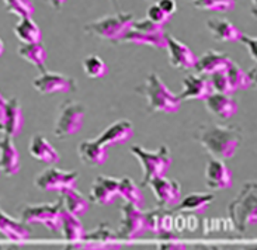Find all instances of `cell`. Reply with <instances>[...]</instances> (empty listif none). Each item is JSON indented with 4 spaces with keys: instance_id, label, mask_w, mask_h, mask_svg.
I'll return each instance as SVG.
<instances>
[{
    "instance_id": "20",
    "label": "cell",
    "mask_w": 257,
    "mask_h": 250,
    "mask_svg": "<svg viewBox=\"0 0 257 250\" xmlns=\"http://www.w3.org/2000/svg\"><path fill=\"white\" fill-rule=\"evenodd\" d=\"M167 33H146L131 27L118 44H134V45H149L153 48L165 49Z\"/></svg>"
},
{
    "instance_id": "6",
    "label": "cell",
    "mask_w": 257,
    "mask_h": 250,
    "mask_svg": "<svg viewBox=\"0 0 257 250\" xmlns=\"http://www.w3.org/2000/svg\"><path fill=\"white\" fill-rule=\"evenodd\" d=\"M86 115V107L79 101L70 100L61 105L59 114L56 118L54 135L56 138L63 139L76 135L82 130Z\"/></svg>"
},
{
    "instance_id": "19",
    "label": "cell",
    "mask_w": 257,
    "mask_h": 250,
    "mask_svg": "<svg viewBox=\"0 0 257 250\" xmlns=\"http://www.w3.org/2000/svg\"><path fill=\"white\" fill-rule=\"evenodd\" d=\"M204 101H205L207 110L221 119L232 118L237 112V103L232 98L230 94L214 91Z\"/></svg>"
},
{
    "instance_id": "39",
    "label": "cell",
    "mask_w": 257,
    "mask_h": 250,
    "mask_svg": "<svg viewBox=\"0 0 257 250\" xmlns=\"http://www.w3.org/2000/svg\"><path fill=\"white\" fill-rule=\"evenodd\" d=\"M163 211L160 209H152L145 212V226L146 232H152L153 235H159L160 233V219H162Z\"/></svg>"
},
{
    "instance_id": "11",
    "label": "cell",
    "mask_w": 257,
    "mask_h": 250,
    "mask_svg": "<svg viewBox=\"0 0 257 250\" xmlns=\"http://www.w3.org/2000/svg\"><path fill=\"white\" fill-rule=\"evenodd\" d=\"M146 187L151 188V191L153 193L160 207L173 208L181 200L180 183L166 179L165 176H159V177L152 179L146 184Z\"/></svg>"
},
{
    "instance_id": "3",
    "label": "cell",
    "mask_w": 257,
    "mask_h": 250,
    "mask_svg": "<svg viewBox=\"0 0 257 250\" xmlns=\"http://www.w3.org/2000/svg\"><path fill=\"white\" fill-rule=\"evenodd\" d=\"M146 98L148 110L151 112H166L173 114L180 110L181 100L179 96L170 91L166 84L162 82L158 73H149L146 77L145 86L137 89Z\"/></svg>"
},
{
    "instance_id": "48",
    "label": "cell",
    "mask_w": 257,
    "mask_h": 250,
    "mask_svg": "<svg viewBox=\"0 0 257 250\" xmlns=\"http://www.w3.org/2000/svg\"><path fill=\"white\" fill-rule=\"evenodd\" d=\"M111 2H114V3H115V2H117V0H111Z\"/></svg>"
},
{
    "instance_id": "13",
    "label": "cell",
    "mask_w": 257,
    "mask_h": 250,
    "mask_svg": "<svg viewBox=\"0 0 257 250\" xmlns=\"http://www.w3.org/2000/svg\"><path fill=\"white\" fill-rule=\"evenodd\" d=\"M205 184L214 191L228 190L233 186V173L222 159L212 158L208 160L205 167Z\"/></svg>"
},
{
    "instance_id": "2",
    "label": "cell",
    "mask_w": 257,
    "mask_h": 250,
    "mask_svg": "<svg viewBox=\"0 0 257 250\" xmlns=\"http://www.w3.org/2000/svg\"><path fill=\"white\" fill-rule=\"evenodd\" d=\"M230 222L239 232L257 223V184L256 181H247L236 198L228 207Z\"/></svg>"
},
{
    "instance_id": "47",
    "label": "cell",
    "mask_w": 257,
    "mask_h": 250,
    "mask_svg": "<svg viewBox=\"0 0 257 250\" xmlns=\"http://www.w3.org/2000/svg\"><path fill=\"white\" fill-rule=\"evenodd\" d=\"M3 51H5V47H3V42H2V40H0V56H2V54H3Z\"/></svg>"
},
{
    "instance_id": "38",
    "label": "cell",
    "mask_w": 257,
    "mask_h": 250,
    "mask_svg": "<svg viewBox=\"0 0 257 250\" xmlns=\"http://www.w3.org/2000/svg\"><path fill=\"white\" fill-rule=\"evenodd\" d=\"M211 76L212 77H211L209 80H211V84H212V89H214V91L223 93V94H232V89H230L229 82H228V77H226L225 70L212 73Z\"/></svg>"
},
{
    "instance_id": "30",
    "label": "cell",
    "mask_w": 257,
    "mask_h": 250,
    "mask_svg": "<svg viewBox=\"0 0 257 250\" xmlns=\"http://www.w3.org/2000/svg\"><path fill=\"white\" fill-rule=\"evenodd\" d=\"M214 200L212 194H205V193H193L187 197L181 198L180 202L176 205L177 211H190L195 214H204L211 201Z\"/></svg>"
},
{
    "instance_id": "23",
    "label": "cell",
    "mask_w": 257,
    "mask_h": 250,
    "mask_svg": "<svg viewBox=\"0 0 257 250\" xmlns=\"http://www.w3.org/2000/svg\"><path fill=\"white\" fill-rule=\"evenodd\" d=\"M0 170L7 176H14L20 172V153L9 135L0 141Z\"/></svg>"
},
{
    "instance_id": "35",
    "label": "cell",
    "mask_w": 257,
    "mask_h": 250,
    "mask_svg": "<svg viewBox=\"0 0 257 250\" xmlns=\"http://www.w3.org/2000/svg\"><path fill=\"white\" fill-rule=\"evenodd\" d=\"M193 5L201 12L228 13L235 9V0H193Z\"/></svg>"
},
{
    "instance_id": "42",
    "label": "cell",
    "mask_w": 257,
    "mask_h": 250,
    "mask_svg": "<svg viewBox=\"0 0 257 250\" xmlns=\"http://www.w3.org/2000/svg\"><path fill=\"white\" fill-rule=\"evenodd\" d=\"M239 42L247 48V51H249V55H250L251 59H253V61H256L257 59V40L256 38L242 33V35L239 37Z\"/></svg>"
},
{
    "instance_id": "40",
    "label": "cell",
    "mask_w": 257,
    "mask_h": 250,
    "mask_svg": "<svg viewBox=\"0 0 257 250\" xmlns=\"http://www.w3.org/2000/svg\"><path fill=\"white\" fill-rule=\"evenodd\" d=\"M146 17L151 21H153V23H158V24H162V26L167 24V23L170 21V19H172V16H169L167 13H165L156 3H153L152 6L148 7Z\"/></svg>"
},
{
    "instance_id": "12",
    "label": "cell",
    "mask_w": 257,
    "mask_h": 250,
    "mask_svg": "<svg viewBox=\"0 0 257 250\" xmlns=\"http://www.w3.org/2000/svg\"><path fill=\"white\" fill-rule=\"evenodd\" d=\"M33 86L41 94H52V93H69L72 90H76L77 84L72 77L56 72L44 70L33 82Z\"/></svg>"
},
{
    "instance_id": "9",
    "label": "cell",
    "mask_w": 257,
    "mask_h": 250,
    "mask_svg": "<svg viewBox=\"0 0 257 250\" xmlns=\"http://www.w3.org/2000/svg\"><path fill=\"white\" fill-rule=\"evenodd\" d=\"M145 232V212L131 202L124 204L121 207V225L118 232H115L118 239L130 242L142 236Z\"/></svg>"
},
{
    "instance_id": "49",
    "label": "cell",
    "mask_w": 257,
    "mask_h": 250,
    "mask_svg": "<svg viewBox=\"0 0 257 250\" xmlns=\"http://www.w3.org/2000/svg\"><path fill=\"white\" fill-rule=\"evenodd\" d=\"M235 2H236V0H235Z\"/></svg>"
},
{
    "instance_id": "37",
    "label": "cell",
    "mask_w": 257,
    "mask_h": 250,
    "mask_svg": "<svg viewBox=\"0 0 257 250\" xmlns=\"http://www.w3.org/2000/svg\"><path fill=\"white\" fill-rule=\"evenodd\" d=\"M159 240H158V249H166V250H184L187 246L183 243L179 237L174 235L173 232L169 233H162L158 235Z\"/></svg>"
},
{
    "instance_id": "10",
    "label": "cell",
    "mask_w": 257,
    "mask_h": 250,
    "mask_svg": "<svg viewBox=\"0 0 257 250\" xmlns=\"http://www.w3.org/2000/svg\"><path fill=\"white\" fill-rule=\"evenodd\" d=\"M77 172H63L56 167H48L35 177V187L42 191L62 193L68 188L77 187Z\"/></svg>"
},
{
    "instance_id": "1",
    "label": "cell",
    "mask_w": 257,
    "mask_h": 250,
    "mask_svg": "<svg viewBox=\"0 0 257 250\" xmlns=\"http://www.w3.org/2000/svg\"><path fill=\"white\" fill-rule=\"evenodd\" d=\"M195 139L212 158L225 160L235 156L242 134L235 127L204 124L198 128Z\"/></svg>"
},
{
    "instance_id": "28",
    "label": "cell",
    "mask_w": 257,
    "mask_h": 250,
    "mask_svg": "<svg viewBox=\"0 0 257 250\" xmlns=\"http://www.w3.org/2000/svg\"><path fill=\"white\" fill-rule=\"evenodd\" d=\"M62 237L66 240V243L79 242L86 233L83 225L79 221V216L72 215L68 211L62 208V223H61Z\"/></svg>"
},
{
    "instance_id": "24",
    "label": "cell",
    "mask_w": 257,
    "mask_h": 250,
    "mask_svg": "<svg viewBox=\"0 0 257 250\" xmlns=\"http://www.w3.org/2000/svg\"><path fill=\"white\" fill-rule=\"evenodd\" d=\"M207 28L216 41L221 42H236L242 35V31L226 19H209Z\"/></svg>"
},
{
    "instance_id": "15",
    "label": "cell",
    "mask_w": 257,
    "mask_h": 250,
    "mask_svg": "<svg viewBox=\"0 0 257 250\" xmlns=\"http://www.w3.org/2000/svg\"><path fill=\"white\" fill-rule=\"evenodd\" d=\"M118 197V179L108 177V176H97L93 181L89 194V201L98 205H108L112 204Z\"/></svg>"
},
{
    "instance_id": "31",
    "label": "cell",
    "mask_w": 257,
    "mask_h": 250,
    "mask_svg": "<svg viewBox=\"0 0 257 250\" xmlns=\"http://www.w3.org/2000/svg\"><path fill=\"white\" fill-rule=\"evenodd\" d=\"M118 195L138 208L142 209L145 207V195L138 184L130 177H122L118 180Z\"/></svg>"
},
{
    "instance_id": "5",
    "label": "cell",
    "mask_w": 257,
    "mask_h": 250,
    "mask_svg": "<svg viewBox=\"0 0 257 250\" xmlns=\"http://www.w3.org/2000/svg\"><path fill=\"white\" fill-rule=\"evenodd\" d=\"M131 152L139 160L142 170H144V179L141 183V187H146V184L155 177L165 176L169 172L172 162H173L170 151L166 145H162L155 152L146 151L144 148L135 145L131 148Z\"/></svg>"
},
{
    "instance_id": "36",
    "label": "cell",
    "mask_w": 257,
    "mask_h": 250,
    "mask_svg": "<svg viewBox=\"0 0 257 250\" xmlns=\"http://www.w3.org/2000/svg\"><path fill=\"white\" fill-rule=\"evenodd\" d=\"M9 13L19 17H31L34 14V3L31 0H3Z\"/></svg>"
},
{
    "instance_id": "4",
    "label": "cell",
    "mask_w": 257,
    "mask_h": 250,
    "mask_svg": "<svg viewBox=\"0 0 257 250\" xmlns=\"http://www.w3.org/2000/svg\"><path fill=\"white\" fill-rule=\"evenodd\" d=\"M134 14L121 13L112 14V16H104L98 20L90 21L83 27L84 33L89 35H94L97 38L111 41L118 44L121 38L128 33V30L134 24Z\"/></svg>"
},
{
    "instance_id": "14",
    "label": "cell",
    "mask_w": 257,
    "mask_h": 250,
    "mask_svg": "<svg viewBox=\"0 0 257 250\" xmlns=\"http://www.w3.org/2000/svg\"><path fill=\"white\" fill-rule=\"evenodd\" d=\"M166 48L169 49V62L174 69L190 70L194 68L197 56L184 42H181L170 34H166Z\"/></svg>"
},
{
    "instance_id": "7",
    "label": "cell",
    "mask_w": 257,
    "mask_h": 250,
    "mask_svg": "<svg viewBox=\"0 0 257 250\" xmlns=\"http://www.w3.org/2000/svg\"><path fill=\"white\" fill-rule=\"evenodd\" d=\"M62 200L59 198L55 204L27 205L21 212V222L44 225L52 232L61 230L62 223Z\"/></svg>"
},
{
    "instance_id": "21",
    "label": "cell",
    "mask_w": 257,
    "mask_h": 250,
    "mask_svg": "<svg viewBox=\"0 0 257 250\" xmlns=\"http://www.w3.org/2000/svg\"><path fill=\"white\" fill-rule=\"evenodd\" d=\"M28 152L35 160L47 163V165H56L61 160L59 153L56 152L55 148L51 145L48 139L41 134H37L31 138L30 145H28Z\"/></svg>"
},
{
    "instance_id": "22",
    "label": "cell",
    "mask_w": 257,
    "mask_h": 250,
    "mask_svg": "<svg viewBox=\"0 0 257 250\" xmlns=\"http://www.w3.org/2000/svg\"><path fill=\"white\" fill-rule=\"evenodd\" d=\"M77 153H79L80 160L84 165H89V166H101L108 159L107 148L98 144L96 139L82 141L77 148Z\"/></svg>"
},
{
    "instance_id": "26",
    "label": "cell",
    "mask_w": 257,
    "mask_h": 250,
    "mask_svg": "<svg viewBox=\"0 0 257 250\" xmlns=\"http://www.w3.org/2000/svg\"><path fill=\"white\" fill-rule=\"evenodd\" d=\"M62 207L65 211H68L72 215H84L90 208V201L82 195L76 188H68L61 193Z\"/></svg>"
},
{
    "instance_id": "18",
    "label": "cell",
    "mask_w": 257,
    "mask_h": 250,
    "mask_svg": "<svg viewBox=\"0 0 257 250\" xmlns=\"http://www.w3.org/2000/svg\"><path fill=\"white\" fill-rule=\"evenodd\" d=\"M232 63L228 54L219 52L215 49H209L207 51L201 58H198L194 63V69L200 75H212L216 72L225 70Z\"/></svg>"
},
{
    "instance_id": "8",
    "label": "cell",
    "mask_w": 257,
    "mask_h": 250,
    "mask_svg": "<svg viewBox=\"0 0 257 250\" xmlns=\"http://www.w3.org/2000/svg\"><path fill=\"white\" fill-rule=\"evenodd\" d=\"M66 249H87V250H108L121 249V243L117 233L107 225L101 222L96 229L84 233L79 242L68 243Z\"/></svg>"
},
{
    "instance_id": "27",
    "label": "cell",
    "mask_w": 257,
    "mask_h": 250,
    "mask_svg": "<svg viewBox=\"0 0 257 250\" xmlns=\"http://www.w3.org/2000/svg\"><path fill=\"white\" fill-rule=\"evenodd\" d=\"M0 232H3L6 237L14 242L26 240L31 236V229L27 223L14 221L13 218L3 214V211H0Z\"/></svg>"
},
{
    "instance_id": "17",
    "label": "cell",
    "mask_w": 257,
    "mask_h": 250,
    "mask_svg": "<svg viewBox=\"0 0 257 250\" xmlns=\"http://www.w3.org/2000/svg\"><path fill=\"white\" fill-rule=\"evenodd\" d=\"M214 93L211 80L204 75H187L183 79V91L180 100H205Z\"/></svg>"
},
{
    "instance_id": "29",
    "label": "cell",
    "mask_w": 257,
    "mask_h": 250,
    "mask_svg": "<svg viewBox=\"0 0 257 250\" xmlns=\"http://www.w3.org/2000/svg\"><path fill=\"white\" fill-rule=\"evenodd\" d=\"M14 34L23 44H34L42 41L41 30L31 17H20V21L14 27Z\"/></svg>"
},
{
    "instance_id": "44",
    "label": "cell",
    "mask_w": 257,
    "mask_h": 250,
    "mask_svg": "<svg viewBox=\"0 0 257 250\" xmlns=\"http://www.w3.org/2000/svg\"><path fill=\"white\" fill-rule=\"evenodd\" d=\"M47 2H48L49 5L54 7L55 10H59V9L66 3V0H47Z\"/></svg>"
},
{
    "instance_id": "32",
    "label": "cell",
    "mask_w": 257,
    "mask_h": 250,
    "mask_svg": "<svg viewBox=\"0 0 257 250\" xmlns=\"http://www.w3.org/2000/svg\"><path fill=\"white\" fill-rule=\"evenodd\" d=\"M19 55L26 59L27 62L33 63L35 68L45 70V62H47V51L42 47L41 42L34 44H23L19 48Z\"/></svg>"
},
{
    "instance_id": "33",
    "label": "cell",
    "mask_w": 257,
    "mask_h": 250,
    "mask_svg": "<svg viewBox=\"0 0 257 250\" xmlns=\"http://www.w3.org/2000/svg\"><path fill=\"white\" fill-rule=\"evenodd\" d=\"M226 77H228V82H229L230 89L232 93H235L237 90H247L250 87L253 82H251L250 76L247 72H244L237 63L232 62L225 69Z\"/></svg>"
},
{
    "instance_id": "43",
    "label": "cell",
    "mask_w": 257,
    "mask_h": 250,
    "mask_svg": "<svg viewBox=\"0 0 257 250\" xmlns=\"http://www.w3.org/2000/svg\"><path fill=\"white\" fill-rule=\"evenodd\" d=\"M156 5L165 12L169 16H172L173 13H176L177 10V5H176V0H158Z\"/></svg>"
},
{
    "instance_id": "41",
    "label": "cell",
    "mask_w": 257,
    "mask_h": 250,
    "mask_svg": "<svg viewBox=\"0 0 257 250\" xmlns=\"http://www.w3.org/2000/svg\"><path fill=\"white\" fill-rule=\"evenodd\" d=\"M132 27L141 30V31H146V33H166L165 31V26L158 24V23H153L148 17L142 19V20H134Z\"/></svg>"
},
{
    "instance_id": "45",
    "label": "cell",
    "mask_w": 257,
    "mask_h": 250,
    "mask_svg": "<svg viewBox=\"0 0 257 250\" xmlns=\"http://www.w3.org/2000/svg\"><path fill=\"white\" fill-rule=\"evenodd\" d=\"M3 115H5V107L0 108V130H2V125H3Z\"/></svg>"
},
{
    "instance_id": "16",
    "label": "cell",
    "mask_w": 257,
    "mask_h": 250,
    "mask_svg": "<svg viewBox=\"0 0 257 250\" xmlns=\"http://www.w3.org/2000/svg\"><path fill=\"white\" fill-rule=\"evenodd\" d=\"M134 137V127L128 119H118L110 127H107L104 131L100 134V137L96 138L98 144L108 146L122 145L128 142Z\"/></svg>"
},
{
    "instance_id": "46",
    "label": "cell",
    "mask_w": 257,
    "mask_h": 250,
    "mask_svg": "<svg viewBox=\"0 0 257 250\" xmlns=\"http://www.w3.org/2000/svg\"><path fill=\"white\" fill-rule=\"evenodd\" d=\"M5 104H6V100L2 97V94H0V108H3V107H5Z\"/></svg>"
},
{
    "instance_id": "34",
    "label": "cell",
    "mask_w": 257,
    "mask_h": 250,
    "mask_svg": "<svg viewBox=\"0 0 257 250\" xmlns=\"http://www.w3.org/2000/svg\"><path fill=\"white\" fill-rule=\"evenodd\" d=\"M83 70L90 79H100L108 73V66L100 56L89 55L83 59Z\"/></svg>"
},
{
    "instance_id": "25",
    "label": "cell",
    "mask_w": 257,
    "mask_h": 250,
    "mask_svg": "<svg viewBox=\"0 0 257 250\" xmlns=\"http://www.w3.org/2000/svg\"><path fill=\"white\" fill-rule=\"evenodd\" d=\"M2 128L9 137L20 135L21 128H23V112H21L20 103L17 98H10L9 101H6Z\"/></svg>"
}]
</instances>
